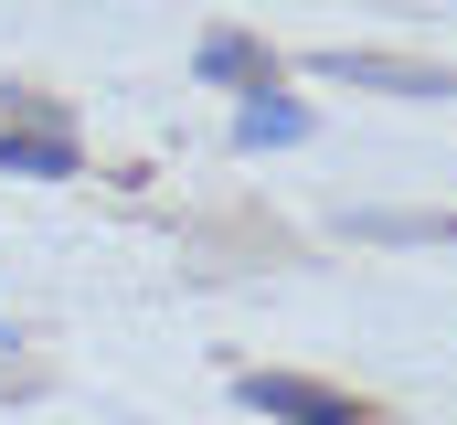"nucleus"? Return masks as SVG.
<instances>
[{
  "label": "nucleus",
  "mask_w": 457,
  "mask_h": 425,
  "mask_svg": "<svg viewBox=\"0 0 457 425\" xmlns=\"http://www.w3.org/2000/svg\"><path fill=\"white\" fill-rule=\"evenodd\" d=\"M234 394H245L255 415H277V425H372L361 394H341V383H298V372H245Z\"/></svg>",
  "instance_id": "nucleus-1"
},
{
  "label": "nucleus",
  "mask_w": 457,
  "mask_h": 425,
  "mask_svg": "<svg viewBox=\"0 0 457 425\" xmlns=\"http://www.w3.org/2000/svg\"><path fill=\"white\" fill-rule=\"evenodd\" d=\"M341 234H361V245H457V212H383V203H361V212H341Z\"/></svg>",
  "instance_id": "nucleus-5"
},
{
  "label": "nucleus",
  "mask_w": 457,
  "mask_h": 425,
  "mask_svg": "<svg viewBox=\"0 0 457 425\" xmlns=\"http://www.w3.org/2000/svg\"><path fill=\"white\" fill-rule=\"evenodd\" d=\"M287 138H309V106H298V96H245L234 149H287Z\"/></svg>",
  "instance_id": "nucleus-6"
},
{
  "label": "nucleus",
  "mask_w": 457,
  "mask_h": 425,
  "mask_svg": "<svg viewBox=\"0 0 457 425\" xmlns=\"http://www.w3.org/2000/svg\"><path fill=\"white\" fill-rule=\"evenodd\" d=\"M203 86H224V96H277V54L255 43V32H203Z\"/></svg>",
  "instance_id": "nucleus-3"
},
{
  "label": "nucleus",
  "mask_w": 457,
  "mask_h": 425,
  "mask_svg": "<svg viewBox=\"0 0 457 425\" xmlns=\"http://www.w3.org/2000/svg\"><path fill=\"white\" fill-rule=\"evenodd\" d=\"M320 75H341V86H383V96H426V106L457 96L447 64H404V54H320Z\"/></svg>",
  "instance_id": "nucleus-2"
},
{
  "label": "nucleus",
  "mask_w": 457,
  "mask_h": 425,
  "mask_svg": "<svg viewBox=\"0 0 457 425\" xmlns=\"http://www.w3.org/2000/svg\"><path fill=\"white\" fill-rule=\"evenodd\" d=\"M0 171H32V181H75V171H86V149H75V128H0Z\"/></svg>",
  "instance_id": "nucleus-4"
}]
</instances>
